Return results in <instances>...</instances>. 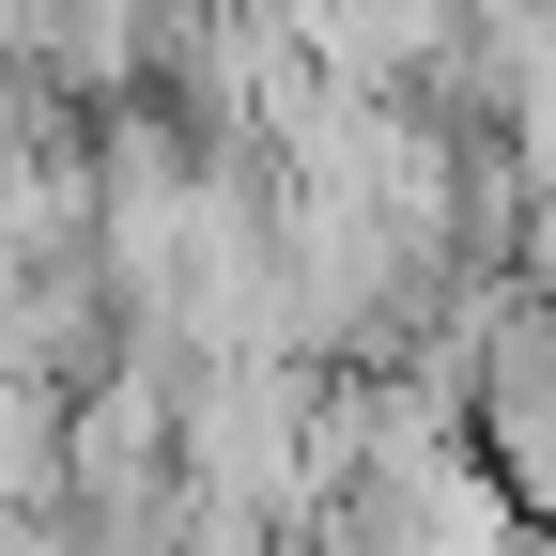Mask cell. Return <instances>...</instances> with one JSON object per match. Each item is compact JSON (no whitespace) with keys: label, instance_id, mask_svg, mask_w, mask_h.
I'll use <instances>...</instances> for the list:
<instances>
[{"label":"cell","instance_id":"cell-1","mask_svg":"<svg viewBox=\"0 0 556 556\" xmlns=\"http://www.w3.org/2000/svg\"><path fill=\"white\" fill-rule=\"evenodd\" d=\"M62 402H78V387H47V371H0V541L62 510Z\"/></svg>","mask_w":556,"mask_h":556}]
</instances>
